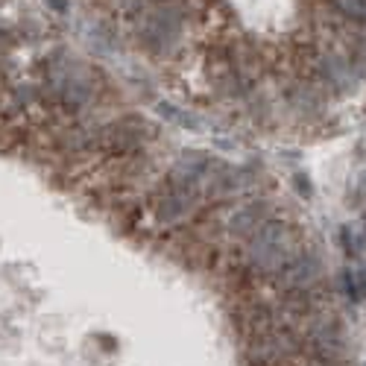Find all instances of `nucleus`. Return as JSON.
Returning <instances> with one entry per match:
<instances>
[{"label":"nucleus","mask_w":366,"mask_h":366,"mask_svg":"<svg viewBox=\"0 0 366 366\" xmlns=\"http://www.w3.org/2000/svg\"><path fill=\"white\" fill-rule=\"evenodd\" d=\"M249 267L261 273H281V267L293 258V232L287 223H267L252 232V243H249Z\"/></svg>","instance_id":"f257e3e1"},{"label":"nucleus","mask_w":366,"mask_h":366,"mask_svg":"<svg viewBox=\"0 0 366 366\" xmlns=\"http://www.w3.org/2000/svg\"><path fill=\"white\" fill-rule=\"evenodd\" d=\"M47 88L62 106L77 109L91 97V77L77 59L50 62L47 68Z\"/></svg>","instance_id":"f03ea898"},{"label":"nucleus","mask_w":366,"mask_h":366,"mask_svg":"<svg viewBox=\"0 0 366 366\" xmlns=\"http://www.w3.org/2000/svg\"><path fill=\"white\" fill-rule=\"evenodd\" d=\"M179 30H182V18L173 12V9H156L144 18L141 23V38L153 47V50H164L170 47L176 38H179Z\"/></svg>","instance_id":"7ed1b4c3"},{"label":"nucleus","mask_w":366,"mask_h":366,"mask_svg":"<svg viewBox=\"0 0 366 366\" xmlns=\"http://www.w3.org/2000/svg\"><path fill=\"white\" fill-rule=\"evenodd\" d=\"M264 223H267L264 208L261 205H249V208H240L232 217V232L235 235H249V232H258Z\"/></svg>","instance_id":"20e7f679"},{"label":"nucleus","mask_w":366,"mask_h":366,"mask_svg":"<svg viewBox=\"0 0 366 366\" xmlns=\"http://www.w3.org/2000/svg\"><path fill=\"white\" fill-rule=\"evenodd\" d=\"M331 6L352 21H366V0H331Z\"/></svg>","instance_id":"39448f33"},{"label":"nucleus","mask_w":366,"mask_h":366,"mask_svg":"<svg viewBox=\"0 0 366 366\" xmlns=\"http://www.w3.org/2000/svg\"><path fill=\"white\" fill-rule=\"evenodd\" d=\"M161 114H167V117L179 120V124H185V127H200V120H197V117H190V114L176 112V106H161Z\"/></svg>","instance_id":"423d86ee"},{"label":"nucleus","mask_w":366,"mask_h":366,"mask_svg":"<svg viewBox=\"0 0 366 366\" xmlns=\"http://www.w3.org/2000/svg\"><path fill=\"white\" fill-rule=\"evenodd\" d=\"M340 237H343V247H346V252H349V255H357V252H360V240L352 235V229H349V226H346L343 232H340Z\"/></svg>","instance_id":"0eeeda50"},{"label":"nucleus","mask_w":366,"mask_h":366,"mask_svg":"<svg viewBox=\"0 0 366 366\" xmlns=\"http://www.w3.org/2000/svg\"><path fill=\"white\" fill-rule=\"evenodd\" d=\"M343 281H346V293H349V299L360 302V290H357V279H355V273H352V270H346Z\"/></svg>","instance_id":"6e6552de"},{"label":"nucleus","mask_w":366,"mask_h":366,"mask_svg":"<svg viewBox=\"0 0 366 366\" xmlns=\"http://www.w3.org/2000/svg\"><path fill=\"white\" fill-rule=\"evenodd\" d=\"M357 279V290H360V299H366V267H360V270L355 273Z\"/></svg>","instance_id":"1a4fd4ad"},{"label":"nucleus","mask_w":366,"mask_h":366,"mask_svg":"<svg viewBox=\"0 0 366 366\" xmlns=\"http://www.w3.org/2000/svg\"><path fill=\"white\" fill-rule=\"evenodd\" d=\"M296 188L305 193V197H311V193H313V188H311V182H308L305 176H296Z\"/></svg>","instance_id":"9d476101"},{"label":"nucleus","mask_w":366,"mask_h":366,"mask_svg":"<svg viewBox=\"0 0 366 366\" xmlns=\"http://www.w3.org/2000/svg\"><path fill=\"white\" fill-rule=\"evenodd\" d=\"M53 6H56L59 12H65V0H53Z\"/></svg>","instance_id":"9b49d317"},{"label":"nucleus","mask_w":366,"mask_h":366,"mask_svg":"<svg viewBox=\"0 0 366 366\" xmlns=\"http://www.w3.org/2000/svg\"><path fill=\"white\" fill-rule=\"evenodd\" d=\"M363 223H366V217H363Z\"/></svg>","instance_id":"f8f14e48"}]
</instances>
